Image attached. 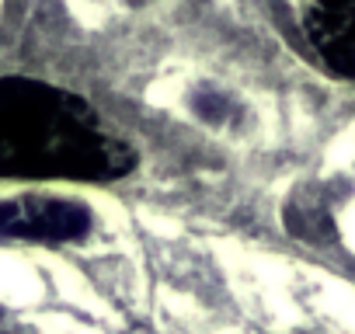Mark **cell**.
Returning <instances> with one entry per match:
<instances>
[{"label":"cell","mask_w":355,"mask_h":334,"mask_svg":"<svg viewBox=\"0 0 355 334\" xmlns=\"http://www.w3.org/2000/svg\"><path fill=\"white\" fill-rule=\"evenodd\" d=\"M303 28L327 70L355 80V0H303Z\"/></svg>","instance_id":"obj_3"},{"label":"cell","mask_w":355,"mask_h":334,"mask_svg":"<svg viewBox=\"0 0 355 334\" xmlns=\"http://www.w3.org/2000/svg\"><path fill=\"white\" fill-rule=\"evenodd\" d=\"M94 216L87 206L73 199L53 195H18L0 202V237L8 240H39V244H67L87 237Z\"/></svg>","instance_id":"obj_2"},{"label":"cell","mask_w":355,"mask_h":334,"mask_svg":"<svg viewBox=\"0 0 355 334\" xmlns=\"http://www.w3.org/2000/svg\"><path fill=\"white\" fill-rule=\"evenodd\" d=\"M136 153L77 94L28 80H0V178L112 182L132 171Z\"/></svg>","instance_id":"obj_1"}]
</instances>
